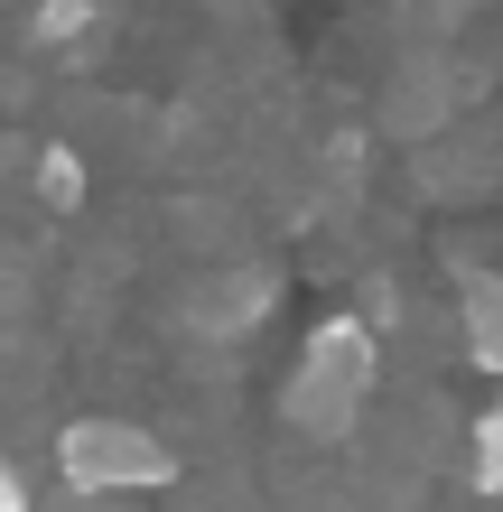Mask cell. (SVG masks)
Here are the masks:
<instances>
[{
	"label": "cell",
	"mask_w": 503,
	"mask_h": 512,
	"mask_svg": "<svg viewBox=\"0 0 503 512\" xmlns=\"http://www.w3.org/2000/svg\"><path fill=\"white\" fill-rule=\"evenodd\" d=\"M373 373H382L373 326H364V317H327V326L308 336L289 391H280V419H289L299 438H317V447H345L354 419H364V401H373Z\"/></svg>",
	"instance_id": "6da1fadb"
},
{
	"label": "cell",
	"mask_w": 503,
	"mask_h": 512,
	"mask_svg": "<svg viewBox=\"0 0 503 512\" xmlns=\"http://www.w3.org/2000/svg\"><path fill=\"white\" fill-rule=\"evenodd\" d=\"M56 475H66L84 503H112V494L168 485L177 457L159 447V429H140V419H75V429L56 438Z\"/></svg>",
	"instance_id": "7a4b0ae2"
},
{
	"label": "cell",
	"mask_w": 503,
	"mask_h": 512,
	"mask_svg": "<svg viewBox=\"0 0 503 512\" xmlns=\"http://www.w3.org/2000/svg\"><path fill=\"white\" fill-rule=\"evenodd\" d=\"M457 326H466V354H476L485 373H503V280H494V270H466Z\"/></svg>",
	"instance_id": "3957f363"
},
{
	"label": "cell",
	"mask_w": 503,
	"mask_h": 512,
	"mask_svg": "<svg viewBox=\"0 0 503 512\" xmlns=\"http://www.w3.org/2000/svg\"><path fill=\"white\" fill-rule=\"evenodd\" d=\"M38 196L56 205V215H75V205H84V168H75V149H47V159H38Z\"/></svg>",
	"instance_id": "277c9868"
},
{
	"label": "cell",
	"mask_w": 503,
	"mask_h": 512,
	"mask_svg": "<svg viewBox=\"0 0 503 512\" xmlns=\"http://www.w3.org/2000/svg\"><path fill=\"white\" fill-rule=\"evenodd\" d=\"M476 485H485V494H503V401L476 419Z\"/></svg>",
	"instance_id": "5b68a950"
},
{
	"label": "cell",
	"mask_w": 503,
	"mask_h": 512,
	"mask_svg": "<svg viewBox=\"0 0 503 512\" xmlns=\"http://www.w3.org/2000/svg\"><path fill=\"white\" fill-rule=\"evenodd\" d=\"M0 512H28V485H19L10 466H0Z\"/></svg>",
	"instance_id": "8992f818"
}]
</instances>
